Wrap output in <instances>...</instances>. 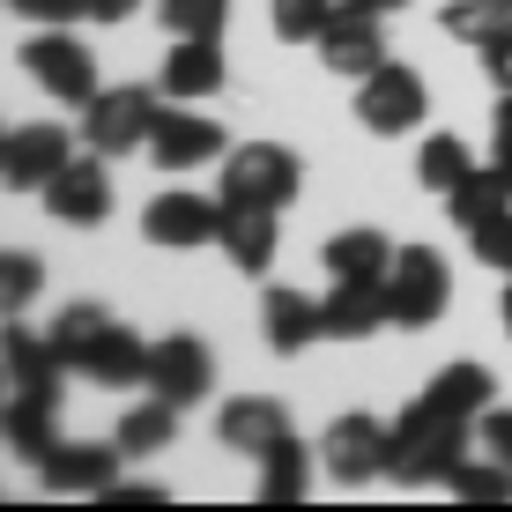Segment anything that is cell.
Instances as JSON below:
<instances>
[{"label":"cell","mask_w":512,"mask_h":512,"mask_svg":"<svg viewBox=\"0 0 512 512\" xmlns=\"http://www.w3.org/2000/svg\"><path fill=\"white\" fill-rule=\"evenodd\" d=\"M334 15V0H268V23H275V38H290V45H305V38H320V23Z\"/></svg>","instance_id":"d6a6232c"},{"label":"cell","mask_w":512,"mask_h":512,"mask_svg":"<svg viewBox=\"0 0 512 512\" xmlns=\"http://www.w3.org/2000/svg\"><path fill=\"white\" fill-rule=\"evenodd\" d=\"M52 409H60V401L52 394H0V438H8V453L15 461H45L52 446H60V431H52Z\"/></svg>","instance_id":"ffe728a7"},{"label":"cell","mask_w":512,"mask_h":512,"mask_svg":"<svg viewBox=\"0 0 512 512\" xmlns=\"http://www.w3.org/2000/svg\"><path fill=\"white\" fill-rule=\"evenodd\" d=\"M446 208H453V223H461V231L505 216V208H512V164H498V156H490V164H475L468 179L446 193Z\"/></svg>","instance_id":"cb8c5ba5"},{"label":"cell","mask_w":512,"mask_h":512,"mask_svg":"<svg viewBox=\"0 0 512 512\" xmlns=\"http://www.w3.org/2000/svg\"><path fill=\"white\" fill-rule=\"evenodd\" d=\"M45 290V260L38 253H0V320H23V305Z\"/></svg>","instance_id":"f546056e"},{"label":"cell","mask_w":512,"mask_h":512,"mask_svg":"<svg viewBox=\"0 0 512 512\" xmlns=\"http://www.w3.org/2000/svg\"><path fill=\"white\" fill-rule=\"evenodd\" d=\"M223 90V38H179L164 60V97L171 104H201Z\"/></svg>","instance_id":"d6986e66"},{"label":"cell","mask_w":512,"mask_h":512,"mask_svg":"<svg viewBox=\"0 0 512 512\" xmlns=\"http://www.w3.org/2000/svg\"><path fill=\"white\" fill-rule=\"evenodd\" d=\"M156 15L171 23V38H223L231 0H156Z\"/></svg>","instance_id":"1f68e13d"},{"label":"cell","mask_w":512,"mask_h":512,"mask_svg":"<svg viewBox=\"0 0 512 512\" xmlns=\"http://www.w3.org/2000/svg\"><path fill=\"white\" fill-rule=\"evenodd\" d=\"M423 112H431V90H423V75L416 67H401V60H379L372 75L357 82V119L372 134H416L423 127Z\"/></svg>","instance_id":"8992f818"},{"label":"cell","mask_w":512,"mask_h":512,"mask_svg":"<svg viewBox=\"0 0 512 512\" xmlns=\"http://www.w3.org/2000/svg\"><path fill=\"white\" fill-rule=\"evenodd\" d=\"M468 245H475V260H490V268L512 275V208H505V216H490V223H475Z\"/></svg>","instance_id":"836d02e7"},{"label":"cell","mask_w":512,"mask_h":512,"mask_svg":"<svg viewBox=\"0 0 512 512\" xmlns=\"http://www.w3.org/2000/svg\"><path fill=\"white\" fill-rule=\"evenodd\" d=\"M149 156L164 171H193V164H216L223 156V127L201 112H179V104H164L156 112V134H149Z\"/></svg>","instance_id":"e0dca14e"},{"label":"cell","mask_w":512,"mask_h":512,"mask_svg":"<svg viewBox=\"0 0 512 512\" xmlns=\"http://www.w3.org/2000/svg\"><path fill=\"white\" fill-rule=\"evenodd\" d=\"M119 461H127L119 446H90V438H75V446H52L38 461V483L52 490V498H104V483L119 475Z\"/></svg>","instance_id":"5bb4252c"},{"label":"cell","mask_w":512,"mask_h":512,"mask_svg":"<svg viewBox=\"0 0 512 512\" xmlns=\"http://www.w3.org/2000/svg\"><path fill=\"white\" fill-rule=\"evenodd\" d=\"M297 186H305V164H297V149H282V141H238V156L223 164V208H290Z\"/></svg>","instance_id":"3957f363"},{"label":"cell","mask_w":512,"mask_h":512,"mask_svg":"<svg viewBox=\"0 0 512 512\" xmlns=\"http://www.w3.org/2000/svg\"><path fill=\"white\" fill-rule=\"evenodd\" d=\"M320 320H327V342H364V334L394 327V312H386V282H342V275H334Z\"/></svg>","instance_id":"ac0fdd59"},{"label":"cell","mask_w":512,"mask_h":512,"mask_svg":"<svg viewBox=\"0 0 512 512\" xmlns=\"http://www.w3.org/2000/svg\"><path fill=\"white\" fill-rule=\"evenodd\" d=\"M216 245L238 275H268L275 268V208H223Z\"/></svg>","instance_id":"44dd1931"},{"label":"cell","mask_w":512,"mask_h":512,"mask_svg":"<svg viewBox=\"0 0 512 512\" xmlns=\"http://www.w3.org/2000/svg\"><path fill=\"white\" fill-rule=\"evenodd\" d=\"M498 312H505V327H512V290H505V305H498Z\"/></svg>","instance_id":"60d3db41"},{"label":"cell","mask_w":512,"mask_h":512,"mask_svg":"<svg viewBox=\"0 0 512 512\" xmlns=\"http://www.w3.org/2000/svg\"><path fill=\"white\" fill-rule=\"evenodd\" d=\"M475 171V156H468V141L461 134H431L416 149V186H431V193H453Z\"/></svg>","instance_id":"83f0119b"},{"label":"cell","mask_w":512,"mask_h":512,"mask_svg":"<svg viewBox=\"0 0 512 512\" xmlns=\"http://www.w3.org/2000/svg\"><path fill=\"white\" fill-rule=\"evenodd\" d=\"M23 67H30V82H38L45 97H60V104H90V97H97V60H90V45H75L60 23H38V38L23 45Z\"/></svg>","instance_id":"52a82bcc"},{"label":"cell","mask_w":512,"mask_h":512,"mask_svg":"<svg viewBox=\"0 0 512 512\" xmlns=\"http://www.w3.org/2000/svg\"><path fill=\"white\" fill-rule=\"evenodd\" d=\"M67 156H75V134H67L60 119L15 127L8 134V164H0V186H8V193H45L67 171Z\"/></svg>","instance_id":"30bf717a"},{"label":"cell","mask_w":512,"mask_h":512,"mask_svg":"<svg viewBox=\"0 0 512 512\" xmlns=\"http://www.w3.org/2000/svg\"><path fill=\"white\" fill-rule=\"evenodd\" d=\"M134 8H141V0H90V15H97V23H127Z\"/></svg>","instance_id":"f35d334b"},{"label":"cell","mask_w":512,"mask_h":512,"mask_svg":"<svg viewBox=\"0 0 512 512\" xmlns=\"http://www.w3.org/2000/svg\"><path fill=\"white\" fill-rule=\"evenodd\" d=\"M45 208L52 223H67V231H90V223L112 216V179H104V156H67V171L45 186Z\"/></svg>","instance_id":"4fadbf2b"},{"label":"cell","mask_w":512,"mask_h":512,"mask_svg":"<svg viewBox=\"0 0 512 512\" xmlns=\"http://www.w3.org/2000/svg\"><path fill=\"white\" fill-rule=\"evenodd\" d=\"M179 416H186L179 401L149 394V401H141V409H127V416H119V438H112V446L127 453V461H149V453H164L171 438H179Z\"/></svg>","instance_id":"d4e9b609"},{"label":"cell","mask_w":512,"mask_h":512,"mask_svg":"<svg viewBox=\"0 0 512 512\" xmlns=\"http://www.w3.org/2000/svg\"><path fill=\"white\" fill-rule=\"evenodd\" d=\"M0 379H8V372H0Z\"/></svg>","instance_id":"7bdbcfd3"},{"label":"cell","mask_w":512,"mask_h":512,"mask_svg":"<svg viewBox=\"0 0 512 512\" xmlns=\"http://www.w3.org/2000/svg\"><path fill=\"white\" fill-rule=\"evenodd\" d=\"M208 386H216V357H208L201 334H164V342H149V394L193 409V401H208Z\"/></svg>","instance_id":"7c38bea8"},{"label":"cell","mask_w":512,"mask_h":512,"mask_svg":"<svg viewBox=\"0 0 512 512\" xmlns=\"http://www.w3.org/2000/svg\"><path fill=\"white\" fill-rule=\"evenodd\" d=\"M364 8H379V15H394V8H409V0H364Z\"/></svg>","instance_id":"ab89813d"},{"label":"cell","mask_w":512,"mask_h":512,"mask_svg":"<svg viewBox=\"0 0 512 512\" xmlns=\"http://www.w3.org/2000/svg\"><path fill=\"white\" fill-rule=\"evenodd\" d=\"M15 15H30V23H82V15H90V0H8Z\"/></svg>","instance_id":"e575fe53"},{"label":"cell","mask_w":512,"mask_h":512,"mask_svg":"<svg viewBox=\"0 0 512 512\" xmlns=\"http://www.w3.org/2000/svg\"><path fill=\"white\" fill-rule=\"evenodd\" d=\"M483 75L498 82V90H512V30H498V38L483 45Z\"/></svg>","instance_id":"d590c367"},{"label":"cell","mask_w":512,"mask_h":512,"mask_svg":"<svg viewBox=\"0 0 512 512\" xmlns=\"http://www.w3.org/2000/svg\"><path fill=\"white\" fill-rule=\"evenodd\" d=\"M52 349H60L67 372H82L90 386H112V394L149 386V342H141L134 327H119L112 312H97V305H67L60 320H52Z\"/></svg>","instance_id":"6da1fadb"},{"label":"cell","mask_w":512,"mask_h":512,"mask_svg":"<svg viewBox=\"0 0 512 512\" xmlns=\"http://www.w3.org/2000/svg\"><path fill=\"white\" fill-rule=\"evenodd\" d=\"M0 164H8V134H0Z\"/></svg>","instance_id":"b9f144b4"},{"label":"cell","mask_w":512,"mask_h":512,"mask_svg":"<svg viewBox=\"0 0 512 512\" xmlns=\"http://www.w3.org/2000/svg\"><path fill=\"white\" fill-rule=\"evenodd\" d=\"M216 438L231 453H245V461H260V453H275L282 438H290V409H282L275 394H238V401H223Z\"/></svg>","instance_id":"2e32d148"},{"label":"cell","mask_w":512,"mask_h":512,"mask_svg":"<svg viewBox=\"0 0 512 512\" xmlns=\"http://www.w3.org/2000/svg\"><path fill=\"white\" fill-rule=\"evenodd\" d=\"M156 90H141V82H127V90H97L90 104H82V141H90L97 156H127V149H149L156 134Z\"/></svg>","instance_id":"5b68a950"},{"label":"cell","mask_w":512,"mask_h":512,"mask_svg":"<svg viewBox=\"0 0 512 512\" xmlns=\"http://www.w3.org/2000/svg\"><path fill=\"white\" fill-rule=\"evenodd\" d=\"M490 156H498V164H512V90H505V104H498V134H490Z\"/></svg>","instance_id":"74e56055"},{"label":"cell","mask_w":512,"mask_h":512,"mask_svg":"<svg viewBox=\"0 0 512 512\" xmlns=\"http://www.w3.org/2000/svg\"><path fill=\"white\" fill-rule=\"evenodd\" d=\"M468 431L475 423L461 416H438V409H423V401H409V416L394 423V453H386V475L394 483H446L453 468L468 461Z\"/></svg>","instance_id":"7a4b0ae2"},{"label":"cell","mask_w":512,"mask_h":512,"mask_svg":"<svg viewBox=\"0 0 512 512\" xmlns=\"http://www.w3.org/2000/svg\"><path fill=\"white\" fill-rule=\"evenodd\" d=\"M320 60L334 67V75L364 82L372 67L386 60V30H379V8H364V0H334V15L320 23Z\"/></svg>","instance_id":"9c48e42d"},{"label":"cell","mask_w":512,"mask_h":512,"mask_svg":"<svg viewBox=\"0 0 512 512\" xmlns=\"http://www.w3.org/2000/svg\"><path fill=\"white\" fill-rule=\"evenodd\" d=\"M386 453H394V423H379V416H334L327 438H320V468H327L342 490L386 475Z\"/></svg>","instance_id":"ba28073f"},{"label":"cell","mask_w":512,"mask_h":512,"mask_svg":"<svg viewBox=\"0 0 512 512\" xmlns=\"http://www.w3.org/2000/svg\"><path fill=\"white\" fill-rule=\"evenodd\" d=\"M0 372H8L15 394H52L60 401V349H52V334H30L23 320H0Z\"/></svg>","instance_id":"9a60e30c"},{"label":"cell","mask_w":512,"mask_h":512,"mask_svg":"<svg viewBox=\"0 0 512 512\" xmlns=\"http://www.w3.org/2000/svg\"><path fill=\"white\" fill-rule=\"evenodd\" d=\"M312 461H320V453L297 446V431L282 438L275 453H260V505H297L312 490Z\"/></svg>","instance_id":"4316f807"},{"label":"cell","mask_w":512,"mask_h":512,"mask_svg":"<svg viewBox=\"0 0 512 512\" xmlns=\"http://www.w3.org/2000/svg\"><path fill=\"white\" fill-rule=\"evenodd\" d=\"M423 409H438V416H461V423H483V409L498 401V379L483 372V364H446L431 386H423Z\"/></svg>","instance_id":"603a6c76"},{"label":"cell","mask_w":512,"mask_h":512,"mask_svg":"<svg viewBox=\"0 0 512 512\" xmlns=\"http://www.w3.org/2000/svg\"><path fill=\"white\" fill-rule=\"evenodd\" d=\"M260 327H268V349L275 357H297V349H312V342H327V320H320V305L312 297H297V290H268V305H260Z\"/></svg>","instance_id":"7402d4cb"},{"label":"cell","mask_w":512,"mask_h":512,"mask_svg":"<svg viewBox=\"0 0 512 512\" xmlns=\"http://www.w3.org/2000/svg\"><path fill=\"white\" fill-rule=\"evenodd\" d=\"M386 268H394V245H386L372 223L327 238V275H342V282H386Z\"/></svg>","instance_id":"484cf974"},{"label":"cell","mask_w":512,"mask_h":512,"mask_svg":"<svg viewBox=\"0 0 512 512\" xmlns=\"http://www.w3.org/2000/svg\"><path fill=\"white\" fill-rule=\"evenodd\" d=\"M141 231L149 245H164V253H193V245H216L223 231V201H208V193H156L149 208H141Z\"/></svg>","instance_id":"8fae6325"},{"label":"cell","mask_w":512,"mask_h":512,"mask_svg":"<svg viewBox=\"0 0 512 512\" xmlns=\"http://www.w3.org/2000/svg\"><path fill=\"white\" fill-rule=\"evenodd\" d=\"M453 297V275H446V253L431 245H394V268H386V312L394 327H431Z\"/></svg>","instance_id":"277c9868"},{"label":"cell","mask_w":512,"mask_h":512,"mask_svg":"<svg viewBox=\"0 0 512 512\" xmlns=\"http://www.w3.org/2000/svg\"><path fill=\"white\" fill-rule=\"evenodd\" d=\"M446 490L453 498H468V505H498V498H512V468L490 453V461H461L446 475Z\"/></svg>","instance_id":"4dcf8cb0"},{"label":"cell","mask_w":512,"mask_h":512,"mask_svg":"<svg viewBox=\"0 0 512 512\" xmlns=\"http://www.w3.org/2000/svg\"><path fill=\"white\" fill-rule=\"evenodd\" d=\"M104 505H164L156 483H104Z\"/></svg>","instance_id":"8d00e7d4"},{"label":"cell","mask_w":512,"mask_h":512,"mask_svg":"<svg viewBox=\"0 0 512 512\" xmlns=\"http://www.w3.org/2000/svg\"><path fill=\"white\" fill-rule=\"evenodd\" d=\"M438 23H446L453 38H468V45H490L498 30H512V0H453Z\"/></svg>","instance_id":"f1b7e54d"}]
</instances>
